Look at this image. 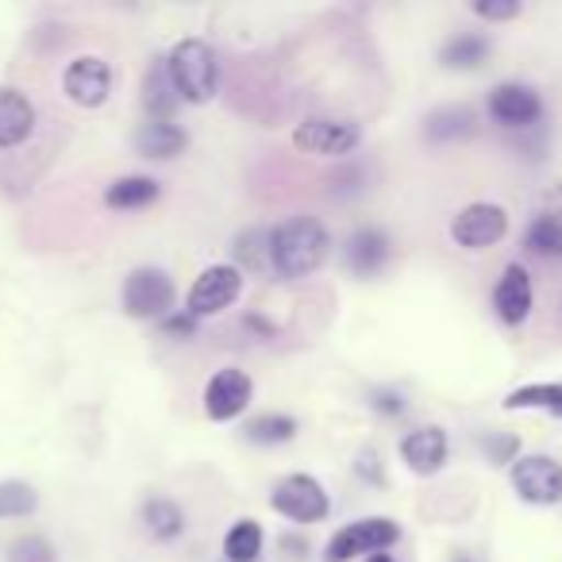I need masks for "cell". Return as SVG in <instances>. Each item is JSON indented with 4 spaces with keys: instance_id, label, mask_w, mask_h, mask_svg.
Wrapping results in <instances>:
<instances>
[{
    "instance_id": "cell-1",
    "label": "cell",
    "mask_w": 562,
    "mask_h": 562,
    "mask_svg": "<svg viewBox=\"0 0 562 562\" xmlns=\"http://www.w3.org/2000/svg\"><path fill=\"white\" fill-rule=\"evenodd\" d=\"M331 250V235L321 220L313 216H293L270 232V266L281 281L308 278L324 266Z\"/></svg>"
},
{
    "instance_id": "cell-2",
    "label": "cell",
    "mask_w": 562,
    "mask_h": 562,
    "mask_svg": "<svg viewBox=\"0 0 562 562\" xmlns=\"http://www.w3.org/2000/svg\"><path fill=\"white\" fill-rule=\"evenodd\" d=\"M166 74L186 104H209L220 89V63L204 40H181L166 55Z\"/></svg>"
},
{
    "instance_id": "cell-3",
    "label": "cell",
    "mask_w": 562,
    "mask_h": 562,
    "mask_svg": "<svg viewBox=\"0 0 562 562\" xmlns=\"http://www.w3.org/2000/svg\"><path fill=\"white\" fill-rule=\"evenodd\" d=\"M178 290L166 270L158 266H139L124 278V313L132 321H166L178 313Z\"/></svg>"
},
{
    "instance_id": "cell-4",
    "label": "cell",
    "mask_w": 562,
    "mask_h": 562,
    "mask_svg": "<svg viewBox=\"0 0 562 562\" xmlns=\"http://www.w3.org/2000/svg\"><path fill=\"white\" fill-rule=\"evenodd\" d=\"M401 539V528L397 520L390 516H367V520H351L328 539L324 547V559L328 562H351L359 554H378V551H390L393 543Z\"/></svg>"
},
{
    "instance_id": "cell-5",
    "label": "cell",
    "mask_w": 562,
    "mask_h": 562,
    "mask_svg": "<svg viewBox=\"0 0 562 562\" xmlns=\"http://www.w3.org/2000/svg\"><path fill=\"white\" fill-rule=\"evenodd\" d=\"M270 508L293 524H321L331 513L328 490L313 474H285L270 493Z\"/></svg>"
},
{
    "instance_id": "cell-6",
    "label": "cell",
    "mask_w": 562,
    "mask_h": 562,
    "mask_svg": "<svg viewBox=\"0 0 562 562\" xmlns=\"http://www.w3.org/2000/svg\"><path fill=\"white\" fill-rule=\"evenodd\" d=\"M239 293H243V270L232 262H216L196 273L193 290L186 297V313L196 316V321L201 316H216L224 308H232L239 301Z\"/></svg>"
},
{
    "instance_id": "cell-7",
    "label": "cell",
    "mask_w": 562,
    "mask_h": 562,
    "mask_svg": "<svg viewBox=\"0 0 562 562\" xmlns=\"http://www.w3.org/2000/svg\"><path fill=\"white\" fill-rule=\"evenodd\" d=\"M362 143V127L355 120H336V116H313L305 124L293 127V147L305 155L321 158H344Z\"/></svg>"
},
{
    "instance_id": "cell-8",
    "label": "cell",
    "mask_w": 562,
    "mask_h": 562,
    "mask_svg": "<svg viewBox=\"0 0 562 562\" xmlns=\"http://www.w3.org/2000/svg\"><path fill=\"white\" fill-rule=\"evenodd\" d=\"M508 477H513L516 497L528 501V505L547 508L562 501V467L551 454H524V459L513 462Z\"/></svg>"
},
{
    "instance_id": "cell-9",
    "label": "cell",
    "mask_w": 562,
    "mask_h": 562,
    "mask_svg": "<svg viewBox=\"0 0 562 562\" xmlns=\"http://www.w3.org/2000/svg\"><path fill=\"white\" fill-rule=\"evenodd\" d=\"M508 232V212L493 201H474L451 220V239L467 250H485Z\"/></svg>"
},
{
    "instance_id": "cell-10",
    "label": "cell",
    "mask_w": 562,
    "mask_h": 562,
    "mask_svg": "<svg viewBox=\"0 0 562 562\" xmlns=\"http://www.w3.org/2000/svg\"><path fill=\"white\" fill-rule=\"evenodd\" d=\"M250 397H255V382H250L247 370L239 367H224L220 374L209 378L204 385V416L209 420H235V416L247 413Z\"/></svg>"
},
{
    "instance_id": "cell-11",
    "label": "cell",
    "mask_w": 562,
    "mask_h": 562,
    "mask_svg": "<svg viewBox=\"0 0 562 562\" xmlns=\"http://www.w3.org/2000/svg\"><path fill=\"white\" fill-rule=\"evenodd\" d=\"M63 89L78 109H101L112 93V70L104 58L78 55L63 74Z\"/></svg>"
},
{
    "instance_id": "cell-12",
    "label": "cell",
    "mask_w": 562,
    "mask_h": 562,
    "mask_svg": "<svg viewBox=\"0 0 562 562\" xmlns=\"http://www.w3.org/2000/svg\"><path fill=\"white\" fill-rule=\"evenodd\" d=\"M485 109H490L493 124L524 132V127H531L539 116H543V97H539L531 86H524V81H501V86L490 93V104H485Z\"/></svg>"
},
{
    "instance_id": "cell-13",
    "label": "cell",
    "mask_w": 562,
    "mask_h": 562,
    "mask_svg": "<svg viewBox=\"0 0 562 562\" xmlns=\"http://www.w3.org/2000/svg\"><path fill=\"white\" fill-rule=\"evenodd\" d=\"M531 305H536V293H531L528 270H524L520 262L505 266L501 281L493 285V308H497L501 324H508V328L524 324V321L531 316Z\"/></svg>"
},
{
    "instance_id": "cell-14",
    "label": "cell",
    "mask_w": 562,
    "mask_h": 562,
    "mask_svg": "<svg viewBox=\"0 0 562 562\" xmlns=\"http://www.w3.org/2000/svg\"><path fill=\"white\" fill-rule=\"evenodd\" d=\"M447 451H451V443H447V431L436 428V424L408 431V436L401 439V459H405V467L413 470V474H420V477L439 474V470H443V462H447Z\"/></svg>"
},
{
    "instance_id": "cell-15",
    "label": "cell",
    "mask_w": 562,
    "mask_h": 562,
    "mask_svg": "<svg viewBox=\"0 0 562 562\" xmlns=\"http://www.w3.org/2000/svg\"><path fill=\"white\" fill-rule=\"evenodd\" d=\"M35 132V104L27 93L12 86H0V150H12L27 143Z\"/></svg>"
},
{
    "instance_id": "cell-16",
    "label": "cell",
    "mask_w": 562,
    "mask_h": 562,
    "mask_svg": "<svg viewBox=\"0 0 562 562\" xmlns=\"http://www.w3.org/2000/svg\"><path fill=\"white\" fill-rule=\"evenodd\" d=\"M393 247H390V235L382 227H359V232L347 239L344 258L359 278H374L385 262H390Z\"/></svg>"
},
{
    "instance_id": "cell-17",
    "label": "cell",
    "mask_w": 562,
    "mask_h": 562,
    "mask_svg": "<svg viewBox=\"0 0 562 562\" xmlns=\"http://www.w3.org/2000/svg\"><path fill=\"white\" fill-rule=\"evenodd\" d=\"M189 147L186 127H178L173 120H147V124L135 132V150L150 162H170L181 150Z\"/></svg>"
},
{
    "instance_id": "cell-18",
    "label": "cell",
    "mask_w": 562,
    "mask_h": 562,
    "mask_svg": "<svg viewBox=\"0 0 562 562\" xmlns=\"http://www.w3.org/2000/svg\"><path fill=\"white\" fill-rule=\"evenodd\" d=\"M474 112L467 104H447V109H436L428 112L424 120V139L428 143H459V139H470L474 135Z\"/></svg>"
},
{
    "instance_id": "cell-19",
    "label": "cell",
    "mask_w": 562,
    "mask_h": 562,
    "mask_svg": "<svg viewBox=\"0 0 562 562\" xmlns=\"http://www.w3.org/2000/svg\"><path fill=\"white\" fill-rule=\"evenodd\" d=\"M143 104H147L150 120H170L173 109L181 104L178 89H173L170 74H166V58H155L143 74Z\"/></svg>"
},
{
    "instance_id": "cell-20",
    "label": "cell",
    "mask_w": 562,
    "mask_h": 562,
    "mask_svg": "<svg viewBox=\"0 0 562 562\" xmlns=\"http://www.w3.org/2000/svg\"><path fill=\"white\" fill-rule=\"evenodd\" d=\"M158 201V181L155 178H143V173H132V178H120L104 189V204L112 212H135V209H147V204Z\"/></svg>"
},
{
    "instance_id": "cell-21",
    "label": "cell",
    "mask_w": 562,
    "mask_h": 562,
    "mask_svg": "<svg viewBox=\"0 0 562 562\" xmlns=\"http://www.w3.org/2000/svg\"><path fill=\"white\" fill-rule=\"evenodd\" d=\"M485 58H490V40L477 32L454 35V40H447L443 50H439V63H443L447 70H477Z\"/></svg>"
},
{
    "instance_id": "cell-22",
    "label": "cell",
    "mask_w": 562,
    "mask_h": 562,
    "mask_svg": "<svg viewBox=\"0 0 562 562\" xmlns=\"http://www.w3.org/2000/svg\"><path fill=\"white\" fill-rule=\"evenodd\" d=\"M139 516H143V528L155 539H162V543H173L186 531V513L170 497H150Z\"/></svg>"
},
{
    "instance_id": "cell-23",
    "label": "cell",
    "mask_w": 562,
    "mask_h": 562,
    "mask_svg": "<svg viewBox=\"0 0 562 562\" xmlns=\"http://www.w3.org/2000/svg\"><path fill=\"white\" fill-rule=\"evenodd\" d=\"M262 554V524L243 516L224 536V562H258Z\"/></svg>"
},
{
    "instance_id": "cell-24",
    "label": "cell",
    "mask_w": 562,
    "mask_h": 562,
    "mask_svg": "<svg viewBox=\"0 0 562 562\" xmlns=\"http://www.w3.org/2000/svg\"><path fill=\"white\" fill-rule=\"evenodd\" d=\"M505 408H536V413L562 416V382H531L505 397Z\"/></svg>"
},
{
    "instance_id": "cell-25",
    "label": "cell",
    "mask_w": 562,
    "mask_h": 562,
    "mask_svg": "<svg viewBox=\"0 0 562 562\" xmlns=\"http://www.w3.org/2000/svg\"><path fill=\"white\" fill-rule=\"evenodd\" d=\"M524 250L539 258H559L562 255V216L559 212H543L528 224L524 232Z\"/></svg>"
},
{
    "instance_id": "cell-26",
    "label": "cell",
    "mask_w": 562,
    "mask_h": 562,
    "mask_svg": "<svg viewBox=\"0 0 562 562\" xmlns=\"http://www.w3.org/2000/svg\"><path fill=\"white\" fill-rule=\"evenodd\" d=\"M243 436L250 439V443L258 447H281V443H290L293 436H297V420L285 413H262L255 416V420L243 428Z\"/></svg>"
},
{
    "instance_id": "cell-27",
    "label": "cell",
    "mask_w": 562,
    "mask_h": 562,
    "mask_svg": "<svg viewBox=\"0 0 562 562\" xmlns=\"http://www.w3.org/2000/svg\"><path fill=\"white\" fill-rule=\"evenodd\" d=\"M40 508V493L27 482H0V520L12 516H32Z\"/></svg>"
},
{
    "instance_id": "cell-28",
    "label": "cell",
    "mask_w": 562,
    "mask_h": 562,
    "mask_svg": "<svg viewBox=\"0 0 562 562\" xmlns=\"http://www.w3.org/2000/svg\"><path fill=\"white\" fill-rule=\"evenodd\" d=\"M9 562H58V554L43 536H20L9 547Z\"/></svg>"
},
{
    "instance_id": "cell-29",
    "label": "cell",
    "mask_w": 562,
    "mask_h": 562,
    "mask_svg": "<svg viewBox=\"0 0 562 562\" xmlns=\"http://www.w3.org/2000/svg\"><path fill=\"white\" fill-rule=\"evenodd\" d=\"M474 16L493 20V24H501V20H516L520 16V0H474Z\"/></svg>"
},
{
    "instance_id": "cell-30",
    "label": "cell",
    "mask_w": 562,
    "mask_h": 562,
    "mask_svg": "<svg viewBox=\"0 0 562 562\" xmlns=\"http://www.w3.org/2000/svg\"><path fill=\"white\" fill-rule=\"evenodd\" d=\"M482 447H485V454H490V462H516L513 454L520 443H516L513 436H485Z\"/></svg>"
},
{
    "instance_id": "cell-31",
    "label": "cell",
    "mask_w": 562,
    "mask_h": 562,
    "mask_svg": "<svg viewBox=\"0 0 562 562\" xmlns=\"http://www.w3.org/2000/svg\"><path fill=\"white\" fill-rule=\"evenodd\" d=\"M162 328L170 331V336H181V339H189L196 331V316H189V313H173V316H166L162 321Z\"/></svg>"
},
{
    "instance_id": "cell-32",
    "label": "cell",
    "mask_w": 562,
    "mask_h": 562,
    "mask_svg": "<svg viewBox=\"0 0 562 562\" xmlns=\"http://www.w3.org/2000/svg\"><path fill=\"white\" fill-rule=\"evenodd\" d=\"M370 405L378 408V413H385V416H397V413H405V401H401V393H393V390H378L374 393V401Z\"/></svg>"
},
{
    "instance_id": "cell-33",
    "label": "cell",
    "mask_w": 562,
    "mask_h": 562,
    "mask_svg": "<svg viewBox=\"0 0 562 562\" xmlns=\"http://www.w3.org/2000/svg\"><path fill=\"white\" fill-rule=\"evenodd\" d=\"M359 470L362 477H367V482H374V485H382V467H378V451H362L359 454Z\"/></svg>"
},
{
    "instance_id": "cell-34",
    "label": "cell",
    "mask_w": 562,
    "mask_h": 562,
    "mask_svg": "<svg viewBox=\"0 0 562 562\" xmlns=\"http://www.w3.org/2000/svg\"><path fill=\"white\" fill-rule=\"evenodd\" d=\"M367 562H393V554H385V551H378V554H370Z\"/></svg>"
},
{
    "instance_id": "cell-35",
    "label": "cell",
    "mask_w": 562,
    "mask_h": 562,
    "mask_svg": "<svg viewBox=\"0 0 562 562\" xmlns=\"http://www.w3.org/2000/svg\"><path fill=\"white\" fill-rule=\"evenodd\" d=\"M451 562H474V559H470V554H454Z\"/></svg>"
}]
</instances>
